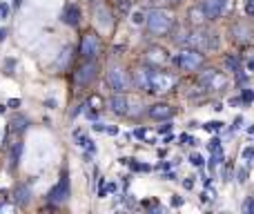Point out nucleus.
<instances>
[{
	"instance_id": "nucleus-25",
	"label": "nucleus",
	"mask_w": 254,
	"mask_h": 214,
	"mask_svg": "<svg viewBox=\"0 0 254 214\" xmlns=\"http://www.w3.org/2000/svg\"><path fill=\"white\" fill-rule=\"evenodd\" d=\"M241 103H246V105H250V103H254V92L252 89H241Z\"/></svg>"
},
{
	"instance_id": "nucleus-12",
	"label": "nucleus",
	"mask_w": 254,
	"mask_h": 214,
	"mask_svg": "<svg viewBox=\"0 0 254 214\" xmlns=\"http://www.w3.org/2000/svg\"><path fill=\"white\" fill-rule=\"evenodd\" d=\"M176 114V107L170 105V103H154V105H149L147 109V116L154 118V121H167V118H172Z\"/></svg>"
},
{
	"instance_id": "nucleus-37",
	"label": "nucleus",
	"mask_w": 254,
	"mask_h": 214,
	"mask_svg": "<svg viewBox=\"0 0 254 214\" xmlns=\"http://www.w3.org/2000/svg\"><path fill=\"white\" fill-rule=\"evenodd\" d=\"M7 13H9V4H0V18H7Z\"/></svg>"
},
{
	"instance_id": "nucleus-30",
	"label": "nucleus",
	"mask_w": 254,
	"mask_h": 214,
	"mask_svg": "<svg viewBox=\"0 0 254 214\" xmlns=\"http://www.w3.org/2000/svg\"><path fill=\"white\" fill-rule=\"evenodd\" d=\"M190 163H192V165H196V167H203L205 158H203L201 154H192V156H190Z\"/></svg>"
},
{
	"instance_id": "nucleus-47",
	"label": "nucleus",
	"mask_w": 254,
	"mask_h": 214,
	"mask_svg": "<svg viewBox=\"0 0 254 214\" xmlns=\"http://www.w3.org/2000/svg\"><path fill=\"white\" fill-rule=\"evenodd\" d=\"M116 190H119V185H116V183H110V185H107V192H116Z\"/></svg>"
},
{
	"instance_id": "nucleus-34",
	"label": "nucleus",
	"mask_w": 254,
	"mask_h": 214,
	"mask_svg": "<svg viewBox=\"0 0 254 214\" xmlns=\"http://www.w3.org/2000/svg\"><path fill=\"white\" fill-rule=\"evenodd\" d=\"M246 13L248 16H254V0H248L246 2Z\"/></svg>"
},
{
	"instance_id": "nucleus-42",
	"label": "nucleus",
	"mask_w": 254,
	"mask_h": 214,
	"mask_svg": "<svg viewBox=\"0 0 254 214\" xmlns=\"http://www.w3.org/2000/svg\"><path fill=\"white\" fill-rule=\"evenodd\" d=\"M241 125H243V116H237V118H234V125L232 127H234V130H239Z\"/></svg>"
},
{
	"instance_id": "nucleus-4",
	"label": "nucleus",
	"mask_w": 254,
	"mask_h": 214,
	"mask_svg": "<svg viewBox=\"0 0 254 214\" xmlns=\"http://www.w3.org/2000/svg\"><path fill=\"white\" fill-rule=\"evenodd\" d=\"M174 63L183 71H196V70H201L203 63H205V54L198 52V49L188 47V49H183V52L174 58Z\"/></svg>"
},
{
	"instance_id": "nucleus-20",
	"label": "nucleus",
	"mask_w": 254,
	"mask_h": 214,
	"mask_svg": "<svg viewBox=\"0 0 254 214\" xmlns=\"http://www.w3.org/2000/svg\"><path fill=\"white\" fill-rule=\"evenodd\" d=\"M96 20H101L103 25H107V27L112 25V16H110V11H107L105 7H101V4H98V9H96Z\"/></svg>"
},
{
	"instance_id": "nucleus-39",
	"label": "nucleus",
	"mask_w": 254,
	"mask_h": 214,
	"mask_svg": "<svg viewBox=\"0 0 254 214\" xmlns=\"http://www.w3.org/2000/svg\"><path fill=\"white\" fill-rule=\"evenodd\" d=\"M172 132V123H165V125H161V134H170Z\"/></svg>"
},
{
	"instance_id": "nucleus-44",
	"label": "nucleus",
	"mask_w": 254,
	"mask_h": 214,
	"mask_svg": "<svg viewBox=\"0 0 254 214\" xmlns=\"http://www.w3.org/2000/svg\"><path fill=\"white\" fill-rule=\"evenodd\" d=\"M105 123H96V125H94V130H96V132H105Z\"/></svg>"
},
{
	"instance_id": "nucleus-31",
	"label": "nucleus",
	"mask_w": 254,
	"mask_h": 214,
	"mask_svg": "<svg viewBox=\"0 0 254 214\" xmlns=\"http://www.w3.org/2000/svg\"><path fill=\"white\" fill-rule=\"evenodd\" d=\"M143 20H145L143 11H134V13H131V22H134V25H140Z\"/></svg>"
},
{
	"instance_id": "nucleus-48",
	"label": "nucleus",
	"mask_w": 254,
	"mask_h": 214,
	"mask_svg": "<svg viewBox=\"0 0 254 214\" xmlns=\"http://www.w3.org/2000/svg\"><path fill=\"white\" fill-rule=\"evenodd\" d=\"M4 38H7V29H0V43H2Z\"/></svg>"
},
{
	"instance_id": "nucleus-19",
	"label": "nucleus",
	"mask_w": 254,
	"mask_h": 214,
	"mask_svg": "<svg viewBox=\"0 0 254 214\" xmlns=\"http://www.w3.org/2000/svg\"><path fill=\"white\" fill-rule=\"evenodd\" d=\"M221 163H225V152L223 147L216 149V152H212V158H210V170H214L216 165H221Z\"/></svg>"
},
{
	"instance_id": "nucleus-3",
	"label": "nucleus",
	"mask_w": 254,
	"mask_h": 214,
	"mask_svg": "<svg viewBox=\"0 0 254 214\" xmlns=\"http://www.w3.org/2000/svg\"><path fill=\"white\" fill-rule=\"evenodd\" d=\"M185 43L192 49H198V52H210V49H216V34H207L205 29L196 27V29L188 31V40Z\"/></svg>"
},
{
	"instance_id": "nucleus-33",
	"label": "nucleus",
	"mask_w": 254,
	"mask_h": 214,
	"mask_svg": "<svg viewBox=\"0 0 254 214\" xmlns=\"http://www.w3.org/2000/svg\"><path fill=\"white\" fill-rule=\"evenodd\" d=\"M67 58H69V49H65V52H63V56L58 58V67H65L67 65Z\"/></svg>"
},
{
	"instance_id": "nucleus-14",
	"label": "nucleus",
	"mask_w": 254,
	"mask_h": 214,
	"mask_svg": "<svg viewBox=\"0 0 254 214\" xmlns=\"http://www.w3.org/2000/svg\"><path fill=\"white\" fill-rule=\"evenodd\" d=\"M149 71H152V67H140V70L134 71V87L140 89V92H147L149 89Z\"/></svg>"
},
{
	"instance_id": "nucleus-32",
	"label": "nucleus",
	"mask_w": 254,
	"mask_h": 214,
	"mask_svg": "<svg viewBox=\"0 0 254 214\" xmlns=\"http://www.w3.org/2000/svg\"><path fill=\"white\" fill-rule=\"evenodd\" d=\"M181 143H185V145H196V139H194L192 134H183V136H181Z\"/></svg>"
},
{
	"instance_id": "nucleus-26",
	"label": "nucleus",
	"mask_w": 254,
	"mask_h": 214,
	"mask_svg": "<svg viewBox=\"0 0 254 214\" xmlns=\"http://www.w3.org/2000/svg\"><path fill=\"white\" fill-rule=\"evenodd\" d=\"M241 210L246 212V214H254V197H248L246 199V203L241 206Z\"/></svg>"
},
{
	"instance_id": "nucleus-10",
	"label": "nucleus",
	"mask_w": 254,
	"mask_h": 214,
	"mask_svg": "<svg viewBox=\"0 0 254 214\" xmlns=\"http://www.w3.org/2000/svg\"><path fill=\"white\" fill-rule=\"evenodd\" d=\"M201 9H203V13H205L207 20H216V18H221L225 13V9H228V0H203Z\"/></svg>"
},
{
	"instance_id": "nucleus-6",
	"label": "nucleus",
	"mask_w": 254,
	"mask_h": 214,
	"mask_svg": "<svg viewBox=\"0 0 254 214\" xmlns=\"http://www.w3.org/2000/svg\"><path fill=\"white\" fill-rule=\"evenodd\" d=\"M101 36L94 34V31H87V34H83V38H80V56H83V61H96L98 54H101Z\"/></svg>"
},
{
	"instance_id": "nucleus-28",
	"label": "nucleus",
	"mask_w": 254,
	"mask_h": 214,
	"mask_svg": "<svg viewBox=\"0 0 254 214\" xmlns=\"http://www.w3.org/2000/svg\"><path fill=\"white\" fill-rule=\"evenodd\" d=\"M20 152H22V143H16V147H13V152H11V165H16V163H18Z\"/></svg>"
},
{
	"instance_id": "nucleus-16",
	"label": "nucleus",
	"mask_w": 254,
	"mask_h": 214,
	"mask_svg": "<svg viewBox=\"0 0 254 214\" xmlns=\"http://www.w3.org/2000/svg\"><path fill=\"white\" fill-rule=\"evenodd\" d=\"M188 18H190V22H192L194 27H201L203 22L207 20L205 13H203V9H201V4H196V7L190 9V11H188Z\"/></svg>"
},
{
	"instance_id": "nucleus-27",
	"label": "nucleus",
	"mask_w": 254,
	"mask_h": 214,
	"mask_svg": "<svg viewBox=\"0 0 254 214\" xmlns=\"http://www.w3.org/2000/svg\"><path fill=\"white\" fill-rule=\"evenodd\" d=\"M237 183H248V167H239L237 170Z\"/></svg>"
},
{
	"instance_id": "nucleus-5",
	"label": "nucleus",
	"mask_w": 254,
	"mask_h": 214,
	"mask_svg": "<svg viewBox=\"0 0 254 214\" xmlns=\"http://www.w3.org/2000/svg\"><path fill=\"white\" fill-rule=\"evenodd\" d=\"M176 87V78L167 71H158L152 70L149 71V94H167Z\"/></svg>"
},
{
	"instance_id": "nucleus-23",
	"label": "nucleus",
	"mask_w": 254,
	"mask_h": 214,
	"mask_svg": "<svg viewBox=\"0 0 254 214\" xmlns=\"http://www.w3.org/2000/svg\"><path fill=\"white\" fill-rule=\"evenodd\" d=\"M87 105L94 109V112H96V109H101L103 107V98L98 96V94H92V96H89V101H87Z\"/></svg>"
},
{
	"instance_id": "nucleus-18",
	"label": "nucleus",
	"mask_w": 254,
	"mask_h": 214,
	"mask_svg": "<svg viewBox=\"0 0 254 214\" xmlns=\"http://www.w3.org/2000/svg\"><path fill=\"white\" fill-rule=\"evenodd\" d=\"M232 34L237 40H248V34H250V29H248V25H243V22H237V25L232 27Z\"/></svg>"
},
{
	"instance_id": "nucleus-22",
	"label": "nucleus",
	"mask_w": 254,
	"mask_h": 214,
	"mask_svg": "<svg viewBox=\"0 0 254 214\" xmlns=\"http://www.w3.org/2000/svg\"><path fill=\"white\" fill-rule=\"evenodd\" d=\"M214 199H216V190L210 188V185H205V190H203V194H201V201L203 203H212Z\"/></svg>"
},
{
	"instance_id": "nucleus-46",
	"label": "nucleus",
	"mask_w": 254,
	"mask_h": 214,
	"mask_svg": "<svg viewBox=\"0 0 254 214\" xmlns=\"http://www.w3.org/2000/svg\"><path fill=\"white\" fill-rule=\"evenodd\" d=\"M9 107H20V101H18V98H11V101H9Z\"/></svg>"
},
{
	"instance_id": "nucleus-1",
	"label": "nucleus",
	"mask_w": 254,
	"mask_h": 214,
	"mask_svg": "<svg viewBox=\"0 0 254 214\" xmlns=\"http://www.w3.org/2000/svg\"><path fill=\"white\" fill-rule=\"evenodd\" d=\"M145 22H147V31L152 36H167L174 29V16L167 9H152L145 16Z\"/></svg>"
},
{
	"instance_id": "nucleus-11",
	"label": "nucleus",
	"mask_w": 254,
	"mask_h": 214,
	"mask_svg": "<svg viewBox=\"0 0 254 214\" xmlns=\"http://www.w3.org/2000/svg\"><path fill=\"white\" fill-rule=\"evenodd\" d=\"M67 199H69V179H67V174H63L61 181H58V183L52 188V192H49V201L61 206V203H65Z\"/></svg>"
},
{
	"instance_id": "nucleus-7",
	"label": "nucleus",
	"mask_w": 254,
	"mask_h": 214,
	"mask_svg": "<svg viewBox=\"0 0 254 214\" xmlns=\"http://www.w3.org/2000/svg\"><path fill=\"white\" fill-rule=\"evenodd\" d=\"M107 85H110V89L114 94H125L127 89H129L131 80L129 76H127V71L123 67H110V71H107Z\"/></svg>"
},
{
	"instance_id": "nucleus-36",
	"label": "nucleus",
	"mask_w": 254,
	"mask_h": 214,
	"mask_svg": "<svg viewBox=\"0 0 254 214\" xmlns=\"http://www.w3.org/2000/svg\"><path fill=\"white\" fill-rule=\"evenodd\" d=\"M183 188H185V190H192V188H194V179H192V176H188V179L183 181Z\"/></svg>"
},
{
	"instance_id": "nucleus-41",
	"label": "nucleus",
	"mask_w": 254,
	"mask_h": 214,
	"mask_svg": "<svg viewBox=\"0 0 254 214\" xmlns=\"http://www.w3.org/2000/svg\"><path fill=\"white\" fill-rule=\"evenodd\" d=\"M201 181H203V185H210L212 181H210V174H205V172H201Z\"/></svg>"
},
{
	"instance_id": "nucleus-43",
	"label": "nucleus",
	"mask_w": 254,
	"mask_h": 214,
	"mask_svg": "<svg viewBox=\"0 0 254 214\" xmlns=\"http://www.w3.org/2000/svg\"><path fill=\"white\" fill-rule=\"evenodd\" d=\"M254 154V147H248V149H243V158H250Z\"/></svg>"
},
{
	"instance_id": "nucleus-2",
	"label": "nucleus",
	"mask_w": 254,
	"mask_h": 214,
	"mask_svg": "<svg viewBox=\"0 0 254 214\" xmlns=\"http://www.w3.org/2000/svg\"><path fill=\"white\" fill-rule=\"evenodd\" d=\"M198 83L201 87H205L207 92H223L228 87V76L223 71L214 70V67H207V70L198 71Z\"/></svg>"
},
{
	"instance_id": "nucleus-21",
	"label": "nucleus",
	"mask_w": 254,
	"mask_h": 214,
	"mask_svg": "<svg viewBox=\"0 0 254 214\" xmlns=\"http://www.w3.org/2000/svg\"><path fill=\"white\" fill-rule=\"evenodd\" d=\"M225 67H228L230 71H241V61L230 54V56H225Z\"/></svg>"
},
{
	"instance_id": "nucleus-13",
	"label": "nucleus",
	"mask_w": 254,
	"mask_h": 214,
	"mask_svg": "<svg viewBox=\"0 0 254 214\" xmlns=\"http://www.w3.org/2000/svg\"><path fill=\"white\" fill-rule=\"evenodd\" d=\"M107 105H110V109L116 114V116H125V114H129V101H127L125 94H114Z\"/></svg>"
},
{
	"instance_id": "nucleus-35",
	"label": "nucleus",
	"mask_w": 254,
	"mask_h": 214,
	"mask_svg": "<svg viewBox=\"0 0 254 214\" xmlns=\"http://www.w3.org/2000/svg\"><path fill=\"white\" fill-rule=\"evenodd\" d=\"M131 136H136V139L145 141V136H147V132H145V130H143V127H140V130H136V132H134V134H131Z\"/></svg>"
},
{
	"instance_id": "nucleus-50",
	"label": "nucleus",
	"mask_w": 254,
	"mask_h": 214,
	"mask_svg": "<svg viewBox=\"0 0 254 214\" xmlns=\"http://www.w3.org/2000/svg\"><path fill=\"white\" fill-rule=\"evenodd\" d=\"M248 134H254V125H250V127H248Z\"/></svg>"
},
{
	"instance_id": "nucleus-17",
	"label": "nucleus",
	"mask_w": 254,
	"mask_h": 214,
	"mask_svg": "<svg viewBox=\"0 0 254 214\" xmlns=\"http://www.w3.org/2000/svg\"><path fill=\"white\" fill-rule=\"evenodd\" d=\"M16 201L20 203V206H27V203L31 201V190L27 188V185H20V188H16Z\"/></svg>"
},
{
	"instance_id": "nucleus-45",
	"label": "nucleus",
	"mask_w": 254,
	"mask_h": 214,
	"mask_svg": "<svg viewBox=\"0 0 254 214\" xmlns=\"http://www.w3.org/2000/svg\"><path fill=\"white\" fill-rule=\"evenodd\" d=\"M163 179H165V181H174L176 174H174V172H167V174H163Z\"/></svg>"
},
{
	"instance_id": "nucleus-49",
	"label": "nucleus",
	"mask_w": 254,
	"mask_h": 214,
	"mask_svg": "<svg viewBox=\"0 0 254 214\" xmlns=\"http://www.w3.org/2000/svg\"><path fill=\"white\" fill-rule=\"evenodd\" d=\"M248 71H254V61H248Z\"/></svg>"
},
{
	"instance_id": "nucleus-40",
	"label": "nucleus",
	"mask_w": 254,
	"mask_h": 214,
	"mask_svg": "<svg viewBox=\"0 0 254 214\" xmlns=\"http://www.w3.org/2000/svg\"><path fill=\"white\" fill-rule=\"evenodd\" d=\"M105 132H107V134H112V136H116V134H119V127L110 125V127H105Z\"/></svg>"
},
{
	"instance_id": "nucleus-24",
	"label": "nucleus",
	"mask_w": 254,
	"mask_h": 214,
	"mask_svg": "<svg viewBox=\"0 0 254 214\" xmlns=\"http://www.w3.org/2000/svg\"><path fill=\"white\" fill-rule=\"evenodd\" d=\"M205 132H221L223 130V123L221 121H212V123H205V125H201Z\"/></svg>"
},
{
	"instance_id": "nucleus-29",
	"label": "nucleus",
	"mask_w": 254,
	"mask_h": 214,
	"mask_svg": "<svg viewBox=\"0 0 254 214\" xmlns=\"http://www.w3.org/2000/svg\"><path fill=\"white\" fill-rule=\"evenodd\" d=\"M221 147H223V145H221V139H219V136H214V139L207 143V149H210V152H216V149H221Z\"/></svg>"
},
{
	"instance_id": "nucleus-38",
	"label": "nucleus",
	"mask_w": 254,
	"mask_h": 214,
	"mask_svg": "<svg viewBox=\"0 0 254 214\" xmlns=\"http://www.w3.org/2000/svg\"><path fill=\"white\" fill-rule=\"evenodd\" d=\"M172 206H174V208H181V206H183V199L174 194V199H172Z\"/></svg>"
},
{
	"instance_id": "nucleus-15",
	"label": "nucleus",
	"mask_w": 254,
	"mask_h": 214,
	"mask_svg": "<svg viewBox=\"0 0 254 214\" xmlns=\"http://www.w3.org/2000/svg\"><path fill=\"white\" fill-rule=\"evenodd\" d=\"M63 20L67 22V25L76 27L80 22V7L78 4H67L65 11H63Z\"/></svg>"
},
{
	"instance_id": "nucleus-8",
	"label": "nucleus",
	"mask_w": 254,
	"mask_h": 214,
	"mask_svg": "<svg viewBox=\"0 0 254 214\" xmlns=\"http://www.w3.org/2000/svg\"><path fill=\"white\" fill-rule=\"evenodd\" d=\"M98 76V63L96 61H85L78 70L74 71V83L80 85V87H87L96 80Z\"/></svg>"
},
{
	"instance_id": "nucleus-9",
	"label": "nucleus",
	"mask_w": 254,
	"mask_h": 214,
	"mask_svg": "<svg viewBox=\"0 0 254 214\" xmlns=\"http://www.w3.org/2000/svg\"><path fill=\"white\" fill-rule=\"evenodd\" d=\"M167 63H170V54H167V49L163 47H149L147 52H145V65L152 67V70H161V67H165Z\"/></svg>"
}]
</instances>
